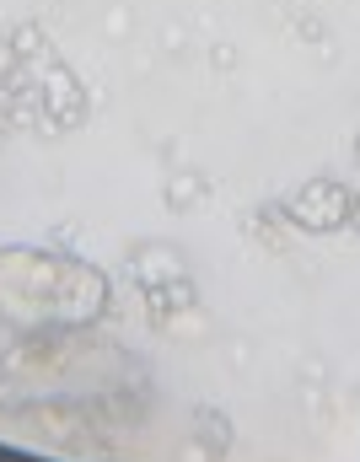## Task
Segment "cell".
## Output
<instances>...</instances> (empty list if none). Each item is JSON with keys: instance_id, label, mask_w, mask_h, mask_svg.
Returning a JSON list of instances; mask_svg holds the SVG:
<instances>
[{"instance_id": "6da1fadb", "label": "cell", "mask_w": 360, "mask_h": 462, "mask_svg": "<svg viewBox=\"0 0 360 462\" xmlns=\"http://www.w3.org/2000/svg\"><path fill=\"white\" fill-rule=\"evenodd\" d=\"M11 49H16V54H38V49H43V32H38V27H22V32L11 38Z\"/></svg>"}]
</instances>
